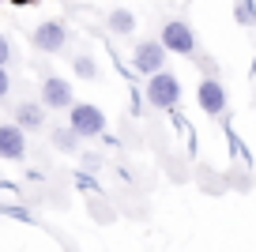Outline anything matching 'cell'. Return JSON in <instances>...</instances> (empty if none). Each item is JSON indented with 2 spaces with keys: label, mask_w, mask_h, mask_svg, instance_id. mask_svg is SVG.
Listing matches in <instances>:
<instances>
[{
  "label": "cell",
  "mask_w": 256,
  "mask_h": 252,
  "mask_svg": "<svg viewBox=\"0 0 256 252\" xmlns=\"http://www.w3.org/2000/svg\"><path fill=\"white\" fill-rule=\"evenodd\" d=\"M196 102H200V110L208 113V117H222V113H226V87H222V79H215V76L200 79Z\"/></svg>",
  "instance_id": "5"
},
{
  "label": "cell",
  "mask_w": 256,
  "mask_h": 252,
  "mask_svg": "<svg viewBox=\"0 0 256 252\" xmlns=\"http://www.w3.org/2000/svg\"><path fill=\"white\" fill-rule=\"evenodd\" d=\"M162 46H166L170 53H177V56H196L200 42H196V34H192L188 23H181V19H170V23L162 26Z\"/></svg>",
  "instance_id": "3"
},
{
  "label": "cell",
  "mask_w": 256,
  "mask_h": 252,
  "mask_svg": "<svg viewBox=\"0 0 256 252\" xmlns=\"http://www.w3.org/2000/svg\"><path fill=\"white\" fill-rule=\"evenodd\" d=\"M147 102L154 106V110H174L177 102H181V83H177V76L174 72H154L151 79H147Z\"/></svg>",
  "instance_id": "1"
},
{
  "label": "cell",
  "mask_w": 256,
  "mask_h": 252,
  "mask_svg": "<svg viewBox=\"0 0 256 252\" xmlns=\"http://www.w3.org/2000/svg\"><path fill=\"white\" fill-rule=\"evenodd\" d=\"M80 140H83V136L76 132L72 124H68V128H53V147L68 150V154H76V147H80Z\"/></svg>",
  "instance_id": "11"
},
{
  "label": "cell",
  "mask_w": 256,
  "mask_h": 252,
  "mask_svg": "<svg viewBox=\"0 0 256 252\" xmlns=\"http://www.w3.org/2000/svg\"><path fill=\"white\" fill-rule=\"evenodd\" d=\"M83 170H87V174L102 170V158H98V154H83Z\"/></svg>",
  "instance_id": "14"
},
{
  "label": "cell",
  "mask_w": 256,
  "mask_h": 252,
  "mask_svg": "<svg viewBox=\"0 0 256 252\" xmlns=\"http://www.w3.org/2000/svg\"><path fill=\"white\" fill-rule=\"evenodd\" d=\"M76 76H80V79H98L94 60H90V56H76Z\"/></svg>",
  "instance_id": "12"
},
{
  "label": "cell",
  "mask_w": 256,
  "mask_h": 252,
  "mask_svg": "<svg viewBox=\"0 0 256 252\" xmlns=\"http://www.w3.org/2000/svg\"><path fill=\"white\" fill-rule=\"evenodd\" d=\"M64 38H68V34H64L60 19H46V23H38V26H34V34H30V42H34L38 53H60Z\"/></svg>",
  "instance_id": "6"
},
{
  "label": "cell",
  "mask_w": 256,
  "mask_h": 252,
  "mask_svg": "<svg viewBox=\"0 0 256 252\" xmlns=\"http://www.w3.org/2000/svg\"><path fill=\"white\" fill-rule=\"evenodd\" d=\"M26 128H19L16 120L12 124H0V158H8V162H23L26 158Z\"/></svg>",
  "instance_id": "8"
},
{
  "label": "cell",
  "mask_w": 256,
  "mask_h": 252,
  "mask_svg": "<svg viewBox=\"0 0 256 252\" xmlns=\"http://www.w3.org/2000/svg\"><path fill=\"white\" fill-rule=\"evenodd\" d=\"M16 124L30 128V132H42V124H46V106L42 102H19L16 106Z\"/></svg>",
  "instance_id": "9"
},
{
  "label": "cell",
  "mask_w": 256,
  "mask_h": 252,
  "mask_svg": "<svg viewBox=\"0 0 256 252\" xmlns=\"http://www.w3.org/2000/svg\"><path fill=\"white\" fill-rule=\"evenodd\" d=\"M8 90H12V76H8V68L0 64V98L8 94Z\"/></svg>",
  "instance_id": "15"
},
{
  "label": "cell",
  "mask_w": 256,
  "mask_h": 252,
  "mask_svg": "<svg viewBox=\"0 0 256 252\" xmlns=\"http://www.w3.org/2000/svg\"><path fill=\"white\" fill-rule=\"evenodd\" d=\"M110 30L120 34V38H132V34H136V16L128 8H113L110 12Z\"/></svg>",
  "instance_id": "10"
},
{
  "label": "cell",
  "mask_w": 256,
  "mask_h": 252,
  "mask_svg": "<svg viewBox=\"0 0 256 252\" xmlns=\"http://www.w3.org/2000/svg\"><path fill=\"white\" fill-rule=\"evenodd\" d=\"M42 106L46 110H72V79L64 76H49L42 79Z\"/></svg>",
  "instance_id": "4"
},
{
  "label": "cell",
  "mask_w": 256,
  "mask_h": 252,
  "mask_svg": "<svg viewBox=\"0 0 256 252\" xmlns=\"http://www.w3.org/2000/svg\"><path fill=\"white\" fill-rule=\"evenodd\" d=\"M166 53L170 49L162 46V38L158 42H140L132 64H136V72H144V76H154V72H162V64H166Z\"/></svg>",
  "instance_id": "7"
},
{
  "label": "cell",
  "mask_w": 256,
  "mask_h": 252,
  "mask_svg": "<svg viewBox=\"0 0 256 252\" xmlns=\"http://www.w3.org/2000/svg\"><path fill=\"white\" fill-rule=\"evenodd\" d=\"M12 8H30V4H38V0H8Z\"/></svg>",
  "instance_id": "17"
},
{
  "label": "cell",
  "mask_w": 256,
  "mask_h": 252,
  "mask_svg": "<svg viewBox=\"0 0 256 252\" xmlns=\"http://www.w3.org/2000/svg\"><path fill=\"white\" fill-rule=\"evenodd\" d=\"M0 214H12V218H19V222H34V214L26 211V207H4Z\"/></svg>",
  "instance_id": "13"
},
{
  "label": "cell",
  "mask_w": 256,
  "mask_h": 252,
  "mask_svg": "<svg viewBox=\"0 0 256 252\" xmlns=\"http://www.w3.org/2000/svg\"><path fill=\"white\" fill-rule=\"evenodd\" d=\"M0 211H4V204H0Z\"/></svg>",
  "instance_id": "18"
},
{
  "label": "cell",
  "mask_w": 256,
  "mask_h": 252,
  "mask_svg": "<svg viewBox=\"0 0 256 252\" xmlns=\"http://www.w3.org/2000/svg\"><path fill=\"white\" fill-rule=\"evenodd\" d=\"M8 60H12V42L0 34V64H8Z\"/></svg>",
  "instance_id": "16"
},
{
  "label": "cell",
  "mask_w": 256,
  "mask_h": 252,
  "mask_svg": "<svg viewBox=\"0 0 256 252\" xmlns=\"http://www.w3.org/2000/svg\"><path fill=\"white\" fill-rule=\"evenodd\" d=\"M68 124H72L83 140H94L106 128V113L98 110V106H90V102H76L72 110H68Z\"/></svg>",
  "instance_id": "2"
}]
</instances>
